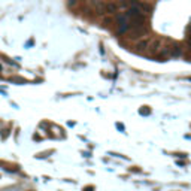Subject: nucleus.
Segmentation results:
<instances>
[{
  "mask_svg": "<svg viewBox=\"0 0 191 191\" xmlns=\"http://www.w3.org/2000/svg\"><path fill=\"white\" fill-rule=\"evenodd\" d=\"M137 48H139V49H137V51H142V49H143V51H146V48H148V42H140V44H139V45H137Z\"/></svg>",
  "mask_w": 191,
  "mask_h": 191,
  "instance_id": "f03ea898",
  "label": "nucleus"
},
{
  "mask_svg": "<svg viewBox=\"0 0 191 191\" xmlns=\"http://www.w3.org/2000/svg\"><path fill=\"white\" fill-rule=\"evenodd\" d=\"M106 12H117L118 11V5H115L112 2H109V3H106L105 5V8H103Z\"/></svg>",
  "mask_w": 191,
  "mask_h": 191,
  "instance_id": "f257e3e1",
  "label": "nucleus"
}]
</instances>
